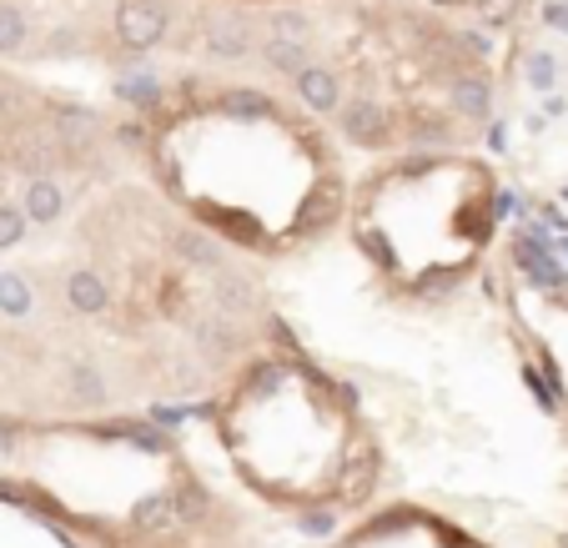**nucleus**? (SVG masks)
<instances>
[{
  "label": "nucleus",
  "instance_id": "1",
  "mask_svg": "<svg viewBox=\"0 0 568 548\" xmlns=\"http://www.w3.org/2000/svg\"><path fill=\"white\" fill-rule=\"evenodd\" d=\"M111 31L132 56L157 51L166 31H172V5L166 0H116L111 11Z\"/></svg>",
  "mask_w": 568,
  "mask_h": 548
},
{
  "label": "nucleus",
  "instance_id": "2",
  "mask_svg": "<svg viewBox=\"0 0 568 548\" xmlns=\"http://www.w3.org/2000/svg\"><path fill=\"white\" fill-rule=\"evenodd\" d=\"M257 46H262L257 26H251L247 15H237V11L212 15V21L201 26V51L212 56V61H247Z\"/></svg>",
  "mask_w": 568,
  "mask_h": 548
},
{
  "label": "nucleus",
  "instance_id": "3",
  "mask_svg": "<svg viewBox=\"0 0 568 548\" xmlns=\"http://www.w3.org/2000/svg\"><path fill=\"white\" fill-rule=\"evenodd\" d=\"M297 96H302L307 111H318V117H337V106H343V76L332 71V65H302L297 71Z\"/></svg>",
  "mask_w": 568,
  "mask_h": 548
},
{
  "label": "nucleus",
  "instance_id": "4",
  "mask_svg": "<svg viewBox=\"0 0 568 548\" xmlns=\"http://www.w3.org/2000/svg\"><path fill=\"white\" fill-rule=\"evenodd\" d=\"M343 111V136L347 142H357V146H383L387 142V111L378 101H368V96H357V101H347V106H337Z\"/></svg>",
  "mask_w": 568,
  "mask_h": 548
},
{
  "label": "nucleus",
  "instance_id": "5",
  "mask_svg": "<svg viewBox=\"0 0 568 548\" xmlns=\"http://www.w3.org/2000/svg\"><path fill=\"white\" fill-rule=\"evenodd\" d=\"M21 211H26L30 227H51L66 217V186L51 182V176H30L26 192H21Z\"/></svg>",
  "mask_w": 568,
  "mask_h": 548
},
{
  "label": "nucleus",
  "instance_id": "6",
  "mask_svg": "<svg viewBox=\"0 0 568 548\" xmlns=\"http://www.w3.org/2000/svg\"><path fill=\"white\" fill-rule=\"evenodd\" d=\"M66 307L76 317H101L111 307V288L107 277L91 272V267H76V272L66 277Z\"/></svg>",
  "mask_w": 568,
  "mask_h": 548
},
{
  "label": "nucleus",
  "instance_id": "7",
  "mask_svg": "<svg viewBox=\"0 0 568 548\" xmlns=\"http://www.w3.org/2000/svg\"><path fill=\"white\" fill-rule=\"evenodd\" d=\"M448 106L462 121H489L493 117V81L489 76H453L448 81Z\"/></svg>",
  "mask_w": 568,
  "mask_h": 548
},
{
  "label": "nucleus",
  "instance_id": "8",
  "mask_svg": "<svg viewBox=\"0 0 568 548\" xmlns=\"http://www.w3.org/2000/svg\"><path fill=\"white\" fill-rule=\"evenodd\" d=\"M55 136H61V146L66 151H91L96 136H101V121H96V111H81V106H61L55 111Z\"/></svg>",
  "mask_w": 568,
  "mask_h": 548
},
{
  "label": "nucleus",
  "instance_id": "9",
  "mask_svg": "<svg viewBox=\"0 0 568 548\" xmlns=\"http://www.w3.org/2000/svg\"><path fill=\"white\" fill-rule=\"evenodd\" d=\"M257 56H262L277 76H297L302 65H312V40H287V36H262V46H257Z\"/></svg>",
  "mask_w": 568,
  "mask_h": 548
},
{
  "label": "nucleus",
  "instance_id": "10",
  "mask_svg": "<svg viewBox=\"0 0 568 548\" xmlns=\"http://www.w3.org/2000/svg\"><path fill=\"white\" fill-rule=\"evenodd\" d=\"M0 317H11V322L36 317V292H30L26 272H0Z\"/></svg>",
  "mask_w": 568,
  "mask_h": 548
},
{
  "label": "nucleus",
  "instance_id": "11",
  "mask_svg": "<svg viewBox=\"0 0 568 548\" xmlns=\"http://www.w3.org/2000/svg\"><path fill=\"white\" fill-rule=\"evenodd\" d=\"M172 247L182 252L186 261H197V267H222V261H226L222 242H217L212 232H197V227H182V232H172Z\"/></svg>",
  "mask_w": 568,
  "mask_h": 548
},
{
  "label": "nucleus",
  "instance_id": "12",
  "mask_svg": "<svg viewBox=\"0 0 568 548\" xmlns=\"http://www.w3.org/2000/svg\"><path fill=\"white\" fill-rule=\"evenodd\" d=\"M30 46V15L15 0H0V56H21Z\"/></svg>",
  "mask_w": 568,
  "mask_h": 548
},
{
  "label": "nucleus",
  "instance_id": "13",
  "mask_svg": "<svg viewBox=\"0 0 568 548\" xmlns=\"http://www.w3.org/2000/svg\"><path fill=\"white\" fill-rule=\"evenodd\" d=\"M222 111L232 121H262V117H272V101H267L262 92H226Z\"/></svg>",
  "mask_w": 568,
  "mask_h": 548
},
{
  "label": "nucleus",
  "instance_id": "14",
  "mask_svg": "<svg viewBox=\"0 0 568 548\" xmlns=\"http://www.w3.org/2000/svg\"><path fill=\"white\" fill-rule=\"evenodd\" d=\"M523 81L533 92H554L558 86V56L554 51H529L523 56Z\"/></svg>",
  "mask_w": 568,
  "mask_h": 548
},
{
  "label": "nucleus",
  "instance_id": "15",
  "mask_svg": "<svg viewBox=\"0 0 568 548\" xmlns=\"http://www.w3.org/2000/svg\"><path fill=\"white\" fill-rule=\"evenodd\" d=\"M217 288V302H222V313H247L251 307V282L247 277H237V272H222L212 282Z\"/></svg>",
  "mask_w": 568,
  "mask_h": 548
},
{
  "label": "nucleus",
  "instance_id": "16",
  "mask_svg": "<svg viewBox=\"0 0 568 548\" xmlns=\"http://www.w3.org/2000/svg\"><path fill=\"white\" fill-rule=\"evenodd\" d=\"M71 392L86 398V403H107V378H101L91 363H76L71 367Z\"/></svg>",
  "mask_w": 568,
  "mask_h": 548
},
{
  "label": "nucleus",
  "instance_id": "17",
  "mask_svg": "<svg viewBox=\"0 0 568 548\" xmlns=\"http://www.w3.org/2000/svg\"><path fill=\"white\" fill-rule=\"evenodd\" d=\"M26 232H30L26 211H21V207H5V202H0V252L21 247V242H26Z\"/></svg>",
  "mask_w": 568,
  "mask_h": 548
},
{
  "label": "nucleus",
  "instance_id": "18",
  "mask_svg": "<svg viewBox=\"0 0 568 548\" xmlns=\"http://www.w3.org/2000/svg\"><path fill=\"white\" fill-rule=\"evenodd\" d=\"M267 36H287V40H312V21L302 11H277L267 21Z\"/></svg>",
  "mask_w": 568,
  "mask_h": 548
},
{
  "label": "nucleus",
  "instance_id": "19",
  "mask_svg": "<svg viewBox=\"0 0 568 548\" xmlns=\"http://www.w3.org/2000/svg\"><path fill=\"white\" fill-rule=\"evenodd\" d=\"M116 92L126 96V101H157L161 81H157V71H132V76L116 81Z\"/></svg>",
  "mask_w": 568,
  "mask_h": 548
},
{
  "label": "nucleus",
  "instance_id": "20",
  "mask_svg": "<svg viewBox=\"0 0 568 548\" xmlns=\"http://www.w3.org/2000/svg\"><path fill=\"white\" fill-rule=\"evenodd\" d=\"M172 513H182L186 523H197L201 513H207V494H201L197 484H182L176 488V498H172Z\"/></svg>",
  "mask_w": 568,
  "mask_h": 548
},
{
  "label": "nucleus",
  "instance_id": "21",
  "mask_svg": "<svg viewBox=\"0 0 568 548\" xmlns=\"http://www.w3.org/2000/svg\"><path fill=\"white\" fill-rule=\"evenodd\" d=\"M197 342H201V353L212 357V363H222V357L232 353V332H226L222 322H207V327L197 332Z\"/></svg>",
  "mask_w": 568,
  "mask_h": 548
},
{
  "label": "nucleus",
  "instance_id": "22",
  "mask_svg": "<svg viewBox=\"0 0 568 548\" xmlns=\"http://www.w3.org/2000/svg\"><path fill=\"white\" fill-rule=\"evenodd\" d=\"M161 519H172V498H166V494H157V498H146L141 509H136V523H141V528H157Z\"/></svg>",
  "mask_w": 568,
  "mask_h": 548
},
{
  "label": "nucleus",
  "instance_id": "23",
  "mask_svg": "<svg viewBox=\"0 0 568 548\" xmlns=\"http://www.w3.org/2000/svg\"><path fill=\"white\" fill-rule=\"evenodd\" d=\"M478 11L489 15V26H503V21H514V11H518V0H473Z\"/></svg>",
  "mask_w": 568,
  "mask_h": 548
},
{
  "label": "nucleus",
  "instance_id": "24",
  "mask_svg": "<svg viewBox=\"0 0 568 548\" xmlns=\"http://www.w3.org/2000/svg\"><path fill=\"white\" fill-rule=\"evenodd\" d=\"M332 528H337V519H332V513H302V534L322 538V534H332Z\"/></svg>",
  "mask_w": 568,
  "mask_h": 548
},
{
  "label": "nucleus",
  "instance_id": "25",
  "mask_svg": "<svg viewBox=\"0 0 568 548\" xmlns=\"http://www.w3.org/2000/svg\"><path fill=\"white\" fill-rule=\"evenodd\" d=\"M543 15H548V26L568 31V5H548V11H543Z\"/></svg>",
  "mask_w": 568,
  "mask_h": 548
},
{
  "label": "nucleus",
  "instance_id": "26",
  "mask_svg": "<svg viewBox=\"0 0 568 548\" xmlns=\"http://www.w3.org/2000/svg\"><path fill=\"white\" fill-rule=\"evenodd\" d=\"M428 5H462V0H428Z\"/></svg>",
  "mask_w": 568,
  "mask_h": 548
}]
</instances>
